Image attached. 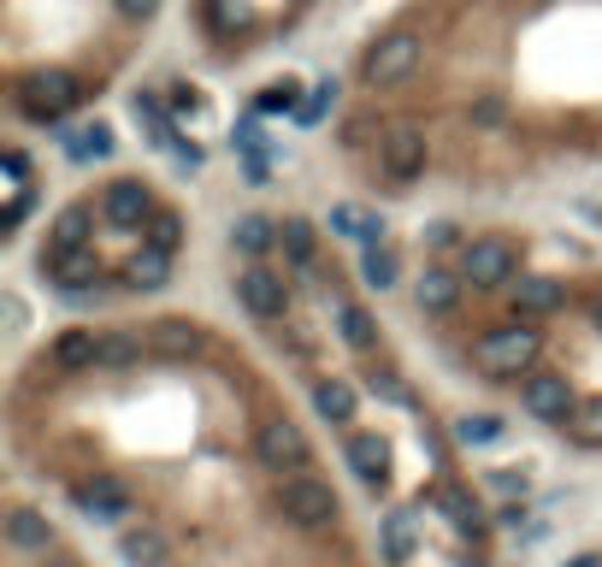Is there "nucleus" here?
<instances>
[{
    "label": "nucleus",
    "mask_w": 602,
    "mask_h": 567,
    "mask_svg": "<svg viewBox=\"0 0 602 567\" xmlns=\"http://www.w3.org/2000/svg\"><path fill=\"white\" fill-rule=\"evenodd\" d=\"M543 355V337L531 332V325H496L473 343V372H485L490 385H503V378H531Z\"/></svg>",
    "instance_id": "nucleus-1"
},
{
    "label": "nucleus",
    "mask_w": 602,
    "mask_h": 567,
    "mask_svg": "<svg viewBox=\"0 0 602 567\" xmlns=\"http://www.w3.org/2000/svg\"><path fill=\"white\" fill-rule=\"evenodd\" d=\"M414 72H420V36L408 24L384 30V36L360 54V83H367V90H402Z\"/></svg>",
    "instance_id": "nucleus-2"
},
{
    "label": "nucleus",
    "mask_w": 602,
    "mask_h": 567,
    "mask_svg": "<svg viewBox=\"0 0 602 567\" xmlns=\"http://www.w3.org/2000/svg\"><path fill=\"white\" fill-rule=\"evenodd\" d=\"M272 508H278L284 521H296L302 532H325V526L337 521V496H331V485H325V479H314V473L278 479V491H272Z\"/></svg>",
    "instance_id": "nucleus-3"
},
{
    "label": "nucleus",
    "mask_w": 602,
    "mask_h": 567,
    "mask_svg": "<svg viewBox=\"0 0 602 567\" xmlns=\"http://www.w3.org/2000/svg\"><path fill=\"white\" fill-rule=\"evenodd\" d=\"M514 272H520V249H514L508 237H473V243L461 249V279L473 290H503Z\"/></svg>",
    "instance_id": "nucleus-4"
},
{
    "label": "nucleus",
    "mask_w": 602,
    "mask_h": 567,
    "mask_svg": "<svg viewBox=\"0 0 602 567\" xmlns=\"http://www.w3.org/2000/svg\"><path fill=\"white\" fill-rule=\"evenodd\" d=\"M254 455H261L266 473H302L307 461H314V443H307V432L289 414H278L254 432Z\"/></svg>",
    "instance_id": "nucleus-5"
},
{
    "label": "nucleus",
    "mask_w": 602,
    "mask_h": 567,
    "mask_svg": "<svg viewBox=\"0 0 602 567\" xmlns=\"http://www.w3.org/2000/svg\"><path fill=\"white\" fill-rule=\"evenodd\" d=\"M573 385H567V372H531V378H520V408L531 420H543V426H561L567 414H573Z\"/></svg>",
    "instance_id": "nucleus-6"
},
{
    "label": "nucleus",
    "mask_w": 602,
    "mask_h": 567,
    "mask_svg": "<svg viewBox=\"0 0 602 567\" xmlns=\"http://www.w3.org/2000/svg\"><path fill=\"white\" fill-rule=\"evenodd\" d=\"M101 213H107V225L136 231V225H148V219L160 213V201H154V189L142 178H113L107 189H101Z\"/></svg>",
    "instance_id": "nucleus-7"
},
{
    "label": "nucleus",
    "mask_w": 602,
    "mask_h": 567,
    "mask_svg": "<svg viewBox=\"0 0 602 567\" xmlns=\"http://www.w3.org/2000/svg\"><path fill=\"white\" fill-rule=\"evenodd\" d=\"M236 302H243L254 319H284V314H289V284H284V272H272V266L236 272Z\"/></svg>",
    "instance_id": "nucleus-8"
},
{
    "label": "nucleus",
    "mask_w": 602,
    "mask_h": 567,
    "mask_svg": "<svg viewBox=\"0 0 602 567\" xmlns=\"http://www.w3.org/2000/svg\"><path fill=\"white\" fill-rule=\"evenodd\" d=\"M77 107V83L60 77V72H42L36 83H19V113L24 118H42V125H54L60 113Z\"/></svg>",
    "instance_id": "nucleus-9"
},
{
    "label": "nucleus",
    "mask_w": 602,
    "mask_h": 567,
    "mask_svg": "<svg viewBox=\"0 0 602 567\" xmlns=\"http://www.w3.org/2000/svg\"><path fill=\"white\" fill-rule=\"evenodd\" d=\"M378 154H384V178H390V183H414V178H425V130L395 125L384 143H378Z\"/></svg>",
    "instance_id": "nucleus-10"
},
{
    "label": "nucleus",
    "mask_w": 602,
    "mask_h": 567,
    "mask_svg": "<svg viewBox=\"0 0 602 567\" xmlns=\"http://www.w3.org/2000/svg\"><path fill=\"white\" fill-rule=\"evenodd\" d=\"M72 496H77V508L89 514V521H130V503H136L130 485L113 479V473H95L89 485H77Z\"/></svg>",
    "instance_id": "nucleus-11"
},
{
    "label": "nucleus",
    "mask_w": 602,
    "mask_h": 567,
    "mask_svg": "<svg viewBox=\"0 0 602 567\" xmlns=\"http://www.w3.org/2000/svg\"><path fill=\"white\" fill-rule=\"evenodd\" d=\"M42 272H47V284L60 290V296H83V290H95L107 272H101V261L89 249H77V254H60V261H42Z\"/></svg>",
    "instance_id": "nucleus-12"
},
{
    "label": "nucleus",
    "mask_w": 602,
    "mask_h": 567,
    "mask_svg": "<svg viewBox=\"0 0 602 567\" xmlns=\"http://www.w3.org/2000/svg\"><path fill=\"white\" fill-rule=\"evenodd\" d=\"M101 337H107V332H95V325H72V332H60L54 337V367L60 372L101 367Z\"/></svg>",
    "instance_id": "nucleus-13"
},
{
    "label": "nucleus",
    "mask_w": 602,
    "mask_h": 567,
    "mask_svg": "<svg viewBox=\"0 0 602 567\" xmlns=\"http://www.w3.org/2000/svg\"><path fill=\"white\" fill-rule=\"evenodd\" d=\"M83 237H89V208H60L54 225H47V249L42 261H60V254H77Z\"/></svg>",
    "instance_id": "nucleus-14"
},
{
    "label": "nucleus",
    "mask_w": 602,
    "mask_h": 567,
    "mask_svg": "<svg viewBox=\"0 0 602 567\" xmlns=\"http://www.w3.org/2000/svg\"><path fill=\"white\" fill-rule=\"evenodd\" d=\"M461 284L467 279H455V272H443V266H425V279L414 284V296L425 314H455L461 307Z\"/></svg>",
    "instance_id": "nucleus-15"
},
{
    "label": "nucleus",
    "mask_w": 602,
    "mask_h": 567,
    "mask_svg": "<svg viewBox=\"0 0 602 567\" xmlns=\"http://www.w3.org/2000/svg\"><path fill=\"white\" fill-rule=\"evenodd\" d=\"M118 279H125L130 290H160L166 279H171V254H160V249H136L125 266H118Z\"/></svg>",
    "instance_id": "nucleus-16"
},
{
    "label": "nucleus",
    "mask_w": 602,
    "mask_h": 567,
    "mask_svg": "<svg viewBox=\"0 0 602 567\" xmlns=\"http://www.w3.org/2000/svg\"><path fill=\"white\" fill-rule=\"evenodd\" d=\"M337 337L349 343L355 355H372L378 349V325H372V314L360 302H337Z\"/></svg>",
    "instance_id": "nucleus-17"
},
{
    "label": "nucleus",
    "mask_w": 602,
    "mask_h": 567,
    "mask_svg": "<svg viewBox=\"0 0 602 567\" xmlns=\"http://www.w3.org/2000/svg\"><path fill=\"white\" fill-rule=\"evenodd\" d=\"M7 538H12V549H30V556H47L54 532H47V521H42L36 508H12V514H7Z\"/></svg>",
    "instance_id": "nucleus-18"
},
{
    "label": "nucleus",
    "mask_w": 602,
    "mask_h": 567,
    "mask_svg": "<svg viewBox=\"0 0 602 567\" xmlns=\"http://www.w3.org/2000/svg\"><path fill=\"white\" fill-rule=\"evenodd\" d=\"M561 302H567V284H556V279L514 284V314H556Z\"/></svg>",
    "instance_id": "nucleus-19"
},
{
    "label": "nucleus",
    "mask_w": 602,
    "mask_h": 567,
    "mask_svg": "<svg viewBox=\"0 0 602 567\" xmlns=\"http://www.w3.org/2000/svg\"><path fill=\"white\" fill-rule=\"evenodd\" d=\"M561 432L573 443H584V450H602V397H579L573 414L561 420Z\"/></svg>",
    "instance_id": "nucleus-20"
},
{
    "label": "nucleus",
    "mask_w": 602,
    "mask_h": 567,
    "mask_svg": "<svg viewBox=\"0 0 602 567\" xmlns=\"http://www.w3.org/2000/svg\"><path fill=\"white\" fill-rule=\"evenodd\" d=\"M166 556H171V544H166L160 526L125 532V561H130V567H166Z\"/></svg>",
    "instance_id": "nucleus-21"
},
{
    "label": "nucleus",
    "mask_w": 602,
    "mask_h": 567,
    "mask_svg": "<svg viewBox=\"0 0 602 567\" xmlns=\"http://www.w3.org/2000/svg\"><path fill=\"white\" fill-rule=\"evenodd\" d=\"M349 468H355V479H367V485L384 479V443H378V432H355L349 438Z\"/></svg>",
    "instance_id": "nucleus-22"
},
{
    "label": "nucleus",
    "mask_w": 602,
    "mask_h": 567,
    "mask_svg": "<svg viewBox=\"0 0 602 567\" xmlns=\"http://www.w3.org/2000/svg\"><path fill=\"white\" fill-rule=\"evenodd\" d=\"M142 243L160 249V254H178V249H183V213H178V208H160V213L148 219Z\"/></svg>",
    "instance_id": "nucleus-23"
},
{
    "label": "nucleus",
    "mask_w": 602,
    "mask_h": 567,
    "mask_svg": "<svg viewBox=\"0 0 602 567\" xmlns=\"http://www.w3.org/2000/svg\"><path fill=\"white\" fill-rule=\"evenodd\" d=\"M231 243L243 249V254H266L272 243H278V225H272L266 213H249V219H236V231H231Z\"/></svg>",
    "instance_id": "nucleus-24"
},
{
    "label": "nucleus",
    "mask_w": 602,
    "mask_h": 567,
    "mask_svg": "<svg viewBox=\"0 0 602 567\" xmlns=\"http://www.w3.org/2000/svg\"><path fill=\"white\" fill-rule=\"evenodd\" d=\"M314 402L325 420H355V390L342 385V378H319L314 385Z\"/></svg>",
    "instance_id": "nucleus-25"
},
{
    "label": "nucleus",
    "mask_w": 602,
    "mask_h": 567,
    "mask_svg": "<svg viewBox=\"0 0 602 567\" xmlns=\"http://www.w3.org/2000/svg\"><path fill=\"white\" fill-rule=\"evenodd\" d=\"M278 243H284V254H289L296 266H314V254H319L314 225H307V219H284V225H278Z\"/></svg>",
    "instance_id": "nucleus-26"
},
{
    "label": "nucleus",
    "mask_w": 602,
    "mask_h": 567,
    "mask_svg": "<svg viewBox=\"0 0 602 567\" xmlns=\"http://www.w3.org/2000/svg\"><path fill=\"white\" fill-rule=\"evenodd\" d=\"M360 272H367V284H372V290H390L395 279H402V261H395V249L372 243V249H367V261H360Z\"/></svg>",
    "instance_id": "nucleus-27"
},
{
    "label": "nucleus",
    "mask_w": 602,
    "mask_h": 567,
    "mask_svg": "<svg viewBox=\"0 0 602 567\" xmlns=\"http://www.w3.org/2000/svg\"><path fill=\"white\" fill-rule=\"evenodd\" d=\"M142 355V332H107L101 337V367H130Z\"/></svg>",
    "instance_id": "nucleus-28"
},
{
    "label": "nucleus",
    "mask_w": 602,
    "mask_h": 567,
    "mask_svg": "<svg viewBox=\"0 0 602 567\" xmlns=\"http://www.w3.org/2000/svg\"><path fill=\"white\" fill-rule=\"evenodd\" d=\"M154 332V349L160 355H183L189 343H196V325H183V319H160V325H148Z\"/></svg>",
    "instance_id": "nucleus-29"
},
{
    "label": "nucleus",
    "mask_w": 602,
    "mask_h": 567,
    "mask_svg": "<svg viewBox=\"0 0 602 567\" xmlns=\"http://www.w3.org/2000/svg\"><path fill=\"white\" fill-rule=\"evenodd\" d=\"M408 538H414V514H395V521L384 526V556L402 561L408 556Z\"/></svg>",
    "instance_id": "nucleus-30"
},
{
    "label": "nucleus",
    "mask_w": 602,
    "mask_h": 567,
    "mask_svg": "<svg viewBox=\"0 0 602 567\" xmlns=\"http://www.w3.org/2000/svg\"><path fill=\"white\" fill-rule=\"evenodd\" d=\"M503 438V420L496 414H467L461 420V443H496Z\"/></svg>",
    "instance_id": "nucleus-31"
},
{
    "label": "nucleus",
    "mask_w": 602,
    "mask_h": 567,
    "mask_svg": "<svg viewBox=\"0 0 602 567\" xmlns=\"http://www.w3.org/2000/svg\"><path fill=\"white\" fill-rule=\"evenodd\" d=\"M437 503L455 514V526H461V532H467V526H478V508L467 503V491H455V485H450V491H437Z\"/></svg>",
    "instance_id": "nucleus-32"
},
{
    "label": "nucleus",
    "mask_w": 602,
    "mask_h": 567,
    "mask_svg": "<svg viewBox=\"0 0 602 567\" xmlns=\"http://www.w3.org/2000/svg\"><path fill=\"white\" fill-rule=\"evenodd\" d=\"M331 95H337L331 83H319L314 101H302V107H296V118H302V125H319V118H325V101H331Z\"/></svg>",
    "instance_id": "nucleus-33"
},
{
    "label": "nucleus",
    "mask_w": 602,
    "mask_h": 567,
    "mask_svg": "<svg viewBox=\"0 0 602 567\" xmlns=\"http://www.w3.org/2000/svg\"><path fill=\"white\" fill-rule=\"evenodd\" d=\"M289 113V107H296V83H272V90L261 95V113Z\"/></svg>",
    "instance_id": "nucleus-34"
},
{
    "label": "nucleus",
    "mask_w": 602,
    "mask_h": 567,
    "mask_svg": "<svg viewBox=\"0 0 602 567\" xmlns=\"http://www.w3.org/2000/svg\"><path fill=\"white\" fill-rule=\"evenodd\" d=\"M425 243H432V249H455V225H450V219H437V225L425 231Z\"/></svg>",
    "instance_id": "nucleus-35"
},
{
    "label": "nucleus",
    "mask_w": 602,
    "mask_h": 567,
    "mask_svg": "<svg viewBox=\"0 0 602 567\" xmlns=\"http://www.w3.org/2000/svg\"><path fill=\"white\" fill-rule=\"evenodd\" d=\"M490 485H496V491H526V473H520V468H496Z\"/></svg>",
    "instance_id": "nucleus-36"
},
{
    "label": "nucleus",
    "mask_w": 602,
    "mask_h": 567,
    "mask_svg": "<svg viewBox=\"0 0 602 567\" xmlns=\"http://www.w3.org/2000/svg\"><path fill=\"white\" fill-rule=\"evenodd\" d=\"M118 7H125V12H130V19H148V12H154V7H160V0H118Z\"/></svg>",
    "instance_id": "nucleus-37"
},
{
    "label": "nucleus",
    "mask_w": 602,
    "mask_h": 567,
    "mask_svg": "<svg viewBox=\"0 0 602 567\" xmlns=\"http://www.w3.org/2000/svg\"><path fill=\"white\" fill-rule=\"evenodd\" d=\"M42 567H77L72 556H42Z\"/></svg>",
    "instance_id": "nucleus-38"
}]
</instances>
